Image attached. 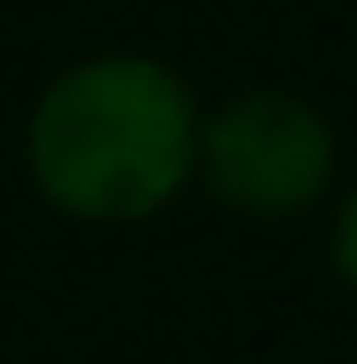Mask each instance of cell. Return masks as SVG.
I'll return each mask as SVG.
<instances>
[{
	"label": "cell",
	"instance_id": "cell-1",
	"mask_svg": "<svg viewBox=\"0 0 357 364\" xmlns=\"http://www.w3.org/2000/svg\"><path fill=\"white\" fill-rule=\"evenodd\" d=\"M203 91L154 49H85L49 70L21 119V176L91 231L154 225L196 189Z\"/></svg>",
	"mask_w": 357,
	"mask_h": 364
},
{
	"label": "cell",
	"instance_id": "cell-2",
	"mask_svg": "<svg viewBox=\"0 0 357 364\" xmlns=\"http://www.w3.org/2000/svg\"><path fill=\"white\" fill-rule=\"evenodd\" d=\"M196 189L252 225L329 210V196L343 189V127L294 85H245L218 105L203 98Z\"/></svg>",
	"mask_w": 357,
	"mask_h": 364
},
{
	"label": "cell",
	"instance_id": "cell-3",
	"mask_svg": "<svg viewBox=\"0 0 357 364\" xmlns=\"http://www.w3.org/2000/svg\"><path fill=\"white\" fill-rule=\"evenodd\" d=\"M329 267L357 294V176H343V189L329 196Z\"/></svg>",
	"mask_w": 357,
	"mask_h": 364
}]
</instances>
